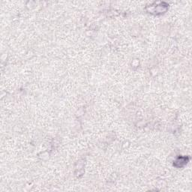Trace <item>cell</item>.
Returning <instances> with one entry per match:
<instances>
[{
  "instance_id": "obj_1",
  "label": "cell",
  "mask_w": 192,
  "mask_h": 192,
  "mask_svg": "<svg viewBox=\"0 0 192 192\" xmlns=\"http://www.w3.org/2000/svg\"><path fill=\"white\" fill-rule=\"evenodd\" d=\"M189 158L188 157H179L174 161V165L177 167H183L188 163Z\"/></svg>"
}]
</instances>
